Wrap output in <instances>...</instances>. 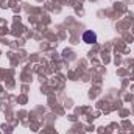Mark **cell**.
I'll return each instance as SVG.
<instances>
[{
    "mask_svg": "<svg viewBox=\"0 0 134 134\" xmlns=\"http://www.w3.org/2000/svg\"><path fill=\"white\" fill-rule=\"evenodd\" d=\"M83 41L86 44H95L97 42V34L94 33V31H91V30H87V31H84V34H83Z\"/></svg>",
    "mask_w": 134,
    "mask_h": 134,
    "instance_id": "obj_1",
    "label": "cell"
}]
</instances>
